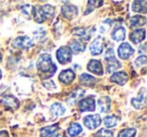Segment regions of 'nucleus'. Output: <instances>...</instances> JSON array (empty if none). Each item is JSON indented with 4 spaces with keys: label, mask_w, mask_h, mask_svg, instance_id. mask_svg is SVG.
Masks as SVG:
<instances>
[{
    "label": "nucleus",
    "mask_w": 147,
    "mask_h": 137,
    "mask_svg": "<svg viewBox=\"0 0 147 137\" xmlns=\"http://www.w3.org/2000/svg\"><path fill=\"white\" fill-rule=\"evenodd\" d=\"M1 61H2V53H0V63H1Z\"/></svg>",
    "instance_id": "nucleus-36"
},
{
    "label": "nucleus",
    "mask_w": 147,
    "mask_h": 137,
    "mask_svg": "<svg viewBox=\"0 0 147 137\" xmlns=\"http://www.w3.org/2000/svg\"><path fill=\"white\" fill-rule=\"evenodd\" d=\"M0 137H9V134L7 131H0Z\"/></svg>",
    "instance_id": "nucleus-34"
},
{
    "label": "nucleus",
    "mask_w": 147,
    "mask_h": 137,
    "mask_svg": "<svg viewBox=\"0 0 147 137\" xmlns=\"http://www.w3.org/2000/svg\"><path fill=\"white\" fill-rule=\"evenodd\" d=\"M80 109L81 111L85 112V111H95L96 109V103H95V100H94V97H87L85 99H82L80 101Z\"/></svg>",
    "instance_id": "nucleus-6"
},
{
    "label": "nucleus",
    "mask_w": 147,
    "mask_h": 137,
    "mask_svg": "<svg viewBox=\"0 0 147 137\" xmlns=\"http://www.w3.org/2000/svg\"><path fill=\"white\" fill-rule=\"evenodd\" d=\"M131 102H132V104L134 105V107L136 109H141L143 107V103H141L140 101H138L136 98L132 99V100H131Z\"/></svg>",
    "instance_id": "nucleus-33"
},
{
    "label": "nucleus",
    "mask_w": 147,
    "mask_h": 137,
    "mask_svg": "<svg viewBox=\"0 0 147 137\" xmlns=\"http://www.w3.org/2000/svg\"><path fill=\"white\" fill-rule=\"evenodd\" d=\"M146 1H134L132 4V10L139 13H146L147 10Z\"/></svg>",
    "instance_id": "nucleus-20"
},
{
    "label": "nucleus",
    "mask_w": 147,
    "mask_h": 137,
    "mask_svg": "<svg viewBox=\"0 0 147 137\" xmlns=\"http://www.w3.org/2000/svg\"><path fill=\"white\" fill-rule=\"evenodd\" d=\"M59 124L43 127L40 130V137H55L57 135V133L59 131Z\"/></svg>",
    "instance_id": "nucleus-12"
},
{
    "label": "nucleus",
    "mask_w": 147,
    "mask_h": 137,
    "mask_svg": "<svg viewBox=\"0 0 147 137\" xmlns=\"http://www.w3.org/2000/svg\"><path fill=\"white\" fill-rule=\"evenodd\" d=\"M98 108L101 113H107L110 111L111 100L109 97H102L98 100Z\"/></svg>",
    "instance_id": "nucleus-15"
},
{
    "label": "nucleus",
    "mask_w": 147,
    "mask_h": 137,
    "mask_svg": "<svg viewBox=\"0 0 147 137\" xmlns=\"http://www.w3.org/2000/svg\"><path fill=\"white\" fill-rule=\"evenodd\" d=\"M134 53V49L128 43H123L118 47V55L120 59H127Z\"/></svg>",
    "instance_id": "nucleus-4"
},
{
    "label": "nucleus",
    "mask_w": 147,
    "mask_h": 137,
    "mask_svg": "<svg viewBox=\"0 0 147 137\" xmlns=\"http://www.w3.org/2000/svg\"><path fill=\"white\" fill-rule=\"evenodd\" d=\"M37 69L42 73H51V75H53L57 70V67L49 53H42L37 61Z\"/></svg>",
    "instance_id": "nucleus-2"
},
{
    "label": "nucleus",
    "mask_w": 147,
    "mask_h": 137,
    "mask_svg": "<svg viewBox=\"0 0 147 137\" xmlns=\"http://www.w3.org/2000/svg\"><path fill=\"white\" fill-rule=\"evenodd\" d=\"M33 18L36 22L41 23L45 21L47 17H53L55 15V7L49 4L40 5V6L33 7Z\"/></svg>",
    "instance_id": "nucleus-1"
},
{
    "label": "nucleus",
    "mask_w": 147,
    "mask_h": 137,
    "mask_svg": "<svg viewBox=\"0 0 147 137\" xmlns=\"http://www.w3.org/2000/svg\"><path fill=\"white\" fill-rule=\"evenodd\" d=\"M146 51V45H141V49H139V53H145Z\"/></svg>",
    "instance_id": "nucleus-35"
},
{
    "label": "nucleus",
    "mask_w": 147,
    "mask_h": 137,
    "mask_svg": "<svg viewBox=\"0 0 147 137\" xmlns=\"http://www.w3.org/2000/svg\"><path fill=\"white\" fill-rule=\"evenodd\" d=\"M13 45L17 47H22V49H27L33 45L32 39L29 36H19L14 39L13 41Z\"/></svg>",
    "instance_id": "nucleus-10"
},
{
    "label": "nucleus",
    "mask_w": 147,
    "mask_h": 137,
    "mask_svg": "<svg viewBox=\"0 0 147 137\" xmlns=\"http://www.w3.org/2000/svg\"><path fill=\"white\" fill-rule=\"evenodd\" d=\"M145 35H146V30L144 28H138L133 30L130 33V40L135 45H138L141 41L145 39Z\"/></svg>",
    "instance_id": "nucleus-8"
},
{
    "label": "nucleus",
    "mask_w": 147,
    "mask_h": 137,
    "mask_svg": "<svg viewBox=\"0 0 147 137\" xmlns=\"http://www.w3.org/2000/svg\"><path fill=\"white\" fill-rule=\"evenodd\" d=\"M98 137H114V133L111 130H108L106 128H102L97 132Z\"/></svg>",
    "instance_id": "nucleus-29"
},
{
    "label": "nucleus",
    "mask_w": 147,
    "mask_h": 137,
    "mask_svg": "<svg viewBox=\"0 0 147 137\" xmlns=\"http://www.w3.org/2000/svg\"><path fill=\"white\" fill-rule=\"evenodd\" d=\"M136 135V129L135 128H126L120 131L118 137H135Z\"/></svg>",
    "instance_id": "nucleus-25"
},
{
    "label": "nucleus",
    "mask_w": 147,
    "mask_h": 137,
    "mask_svg": "<svg viewBox=\"0 0 147 137\" xmlns=\"http://www.w3.org/2000/svg\"><path fill=\"white\" fill-rule=\"evenodd\" d=\"M125 35H126V30L123 26H118L117 28H115L112 32V38L116 41H121L124 40Z\"/></svg>",
    "instance_id": "nucleus-18"
},
{
    "label": "nucleus",
    "mask_w": 147,
    "mask_h": 137,
    "mask_svg": "<svg viewBox=\"0 0 147 137\" xmlns=\"http://www.w3.org/2000/svg\"><path fill=\"white\" fill-rule=\"evenodd\" d=\"M51 111L53 113L55 116H61V115L65 114V108L61 104H59V103H55L53 105H51Z\"/></svg>",
    "instance_id": "nucleus-23"
},
{
    "label": "nucleus",
    "mask_w": 147,
    "mask_h": 137,
    "mask_svg": "<svg viewBox=\"0 0 147 137\" xmlns=\"http://www.w3.org/2000/svg\"><path fill=\"white\" fill-rule=\"evenodd\" d=\"M1 104H3L4 106H7L11 109H17L19 107V102L16 98H14L13 96H10V95H6L3 98H1L0 100Z\"/></svg>",
    "instance_id": "nucleus-13"
},
{
    "label": "nucleus",
    "mask_w": 147,
    "mask_h": 137,
    "mask_svg": "<svg viewBox=\"0 0 147 137\" xmlns=\"http://www.w3.org/2000/svg\"><path fill=\"white\" fill-rule=\"evenodd\" d=\"M95 78L93 76L89 74H83L81 75V83L84 85H87V86H90V85H93L95 83Z\"/></svg>",
    "instance_id": "nucleus-26"
},
{
    "label": "nucleus",
    "mask_w": 147,
    "mask_h": 137,
    "mask_svg": "<svg viewBox=\"0 0 147 137\" xmlns=\"http://www.w3.org/2000/svg\"><path fill=\"white\" fill-rule=\"evenodd\" d=\"M73 32L76 35H78V36L82 37V38L84 37V38H86V39H89L91 35H92L91 33H88L87 29H85V28H76Z\"/></svg>",
    "instance_id": "nucleus-28"
},
{
    "label": "nucleus",
    "mask_w": 147,
    "mask_h": 137,
    "mask_svg": "<svg viewBox=\"0 0 147 137\" xmlns=\"http://www.w3.org/2000/svg\"><path fill=\"white\" fill-rule=\"evenodd\" d=\"M83 131V128L80 124L78 123H71V126L67 129V134L69 136H77L79 133H81Z\"/></svg>",
    "instance_id": "nucleus-21"
},
{
    "label": "nucleus",
    "mask_w": 147,
    "mask_h": 137,
    "mask_svg": "<svg viewBox=\"0 0 147 137\" xmlns=\"http://www.w3.org/2000/svg\"><path fill=\"white\" fill-rule=\"evenodd\" d=\"M57 137H67L65 135H63V134H59V136H57Z\"/></svg>",
    "instance_id": "nucleus-37"
},
{
    "label": "nucleus",
    "mask_w": 147,
    "mask_h": 137,
    "mask_svg": "<svg viewBox=\"0 0 147 137\" xmlns=\"http://www.w3.org/2000/svg\"><path fill=\"white\" fill-rule=\"evenodd\" d=\"M71 57H73V53L69 49V47H61L57 49V59L59 61V63L61 65H65L67 63L71 61Z\"/></svg>",
    "instance_id": "nucleus-3"
},
{
    "label": "nucleus",
    "mask_w": 147,
    "mask_h": 137,
    "mask_svg": "<svg viewBox=\"0 0 147 137\" xmlns=\"http://www.w3.org/2000/svg\"><path fill=\"white\" fill-rule=\"evenodd\" d=\"M84 94H85V91L82 90V89H78V90H76L73 94L71 95V96H69V98L67 99L69 104L74 105V104H76L78 101H81L82 100V97L84 96Z\"/></svg>",
    "instance_id": "nucleus-19"
},
{
    "label": "nucleus",
    "mask_w": 147,
    "mask_h": 137,
    "mask_svg": "<svg viewBox=\"0 0 147 137\" xmlns=\"http://www.w3.org/2000/svg\"><path fill=\"white\" fill-rule=\"evenodd\" d=\"M21 10H22V12L24 13V14L29 15L31 13V11L33 10V7L31 6L30 4H26V5H24V6L21 7Z\"/></svg>",
    "instance_id": "nucleus-32"
},
{
    "label": "nucleus",
    "mask_w": 147,
    "mask_h": 137,
    "mask_svg": "<svg viewBox=\"0 0 147 137\" xmlns=\"http://www.w3.org/2000/svg\"><path fill=\"white\" fill-rule=\"evenodd\" d=\"M146 55H140L139 57H137L136 61H135V65H136L137 67H142V65H145V63H146Z\"/></svg>",
    "instance_id": "nucleus-31"
},
{
    "label": "nucleus",
    "mask_w": 147,
    "mask_h": 137,
    "mask_svg": "<svg viewBox=\"0 0 147 137\" xmlns=\"http://www.w3.org/2000/svg\"><path fill=\"white\" fill-rule=\"evenodd\" d=\"M1 76H2V72H1V70H0V78H1Z\"/></svg>",
    "instance_id": "nucleus-38"
},
{
    "label": "nucleus",
    "mask_w": 147,
    "mask_h": 137,
    "mask_svg": "<svg viewBox=\"0 0 147 137\" xmlns=\"http://www.w3.org/2000/svg\"><path fill=\"white\" fill-rule=\"evenodd\" d=\"M61 13H63L67 18L73 19L78 14V8H77L75 5H71V4L63 5V6L61 7Z\"/></svg>",
    "instance_id": "nucleus-11"
},
{
    "label": "nucleus",
    "mask_w": 147,
    "mask_h": 137,
    "mask_svg": "<svg viewBox=\"0 0 147 137\" xmlns=\"http://www.w3.org/2000/svg\"><path fill=\"white\" fill-rule=\"evenodd\" d=\"M103 45H104V39L103 37L98 36L96 37L94 41L90 45V51L93 55H101L103 51Z\"/></svg>",
    "instance_id": "nucleus-7"
},
{
    "label": "nucleus",
    "mask_w": 147,
    "mask_h": 137,
    "mask_svg": "<svg viewBox=\"0 0 147 137\" xmlns=\"http://www.w3.org/2000/svg\"><path fill=\"white\" fill-rule=\"evenodd\" d=\"M76 78V74L74 72L73 70L71 69H67V70H65L59 74V79L61 83H63L65 85H67V84H71L74 80Z\"/></svg>",
    "instance_id": "nucleus-9"
},
{
    "label": "nucleus",
    "mask_w": 147,
    "mask_h": 137,
    "mask_svg": "<svg viewBox=\"0 0 147 137\" xmlns=\"http://www.w3.org/2000/svg\"><path fill=\"white\" fill-rule=\"evenodd\" d=\"M69 49L71 51V53H82V51H85V45L83 43L79 40H75L71 43L69 45Z\"/></svg>",
    "instance_id": "nucleus-22"
},
{
    "label": "nucleus",
    "mask_w": 147,
    "mask_h": 137,
    "mask_svg": "<svg viewBox=\"0 0 147 137\" xmlns=\"http://www.w3.org/2000/svg\"><path fill=\"white\" fill-rule=\"evenodd\" d=\"M117 123H118V120L113 116H106L104 118V124L107 128H112V127H115L117 125Z\"/></svg>",
    "instance_id": "nucleus-27"
},
{
    "label": "nucleus",
    "mask_w": 147,
    "mask_h": 137,
    "mask_svg": "<svg viewBox=\"0 0 147 137\" xmlns=\"http://www.w3.org/2000/svg\"><path fill=\"white\" fill-rule=\"evenodd\" d=\"M106 63H107V70H108L109 73L114 72V71L118 70L119 67H121V63H119L118 59L115 57V55L110 57H107L106 59Z\"/></svg>",
    "instance_id": "nucleus-17"
},
{
    "label": "nucleus",
    "mask_w": 147,
    "mask_h": 137,
    "mask_svg": "<svg viewBox=\"0 0 147 137\" xmlns=\"http://www.w3.org/2000/svg\"><path fill=\"white\" fill-rule=\"evenodd\" d=\"M101 122V117L99 114H95V115H89V116L85 117V126H87L89 129H96L97 127L100 126Z\"/></svg>",
    "instance_id": "nucleus-5"
},
{
    "label": "nucleus",
    "mask_w": 147,
    "mask_h": 137,
    "mask_svg": "<svg viewBox=\"0 0 147 137\" xmlns=\"http://www.w3.org/2000/svg\"><path fill=\"white\" fill-rule=\"evenodd\" d=\"M111 25H112V21H111L110 19H108V20H105L104 22H103V24L101 25V27H100V32L104 33V32H106V31H108L109 28L111 27Z\"/></svg>",
    "instance_id": "nucleus-30"
},
{
    "label": "nucleus",
    "mask_w": 147,
    "mask_h": 137,
    "mask_svg": "<svg viewBox=\"0 0 147 137\" xmlns=\"http://www.w3.org/2000/svg\"><path fill=\"white\" fill-rule=\"evenodd\" d=\"M145 23H146V18L142 15H135L130 20L131 26H140V25H144Z\"/></svg>",
    "instance_id": "nucleus-24"
},
{
    "label": "nucleus",
    "mask_w": 147,
    "mask_h": 137,
    "mask_svg": "<svg viewBox=\"0 0 147 137\" xmlns=\"http://www.w3.org/2000/svg\"><path fill=\"white\" fill-rule=\"evenodd\" d=\"M111 81L118 85H124L128 81V75L125 72H117L112 75Z\"/></svg>",
    "instance_id": "nucleus-16"
},
{
    "label": "nucleus",
    "mask_w": 147,
    "mask_h": 137,
    "mask_svg": "<svg viewBox=\"0 0 147 137\" xmlns=\"http://www.w3.org/2000/svg\"><path fill=\"white\" fill-rule=\"evenodd\" d=\"M88 70L96 75H100V76L103 75V65L101 61L97 59L90 61V63H88Z\"/></svg>",
    "instance_id": "nucleus-14"
}]
</instances>
